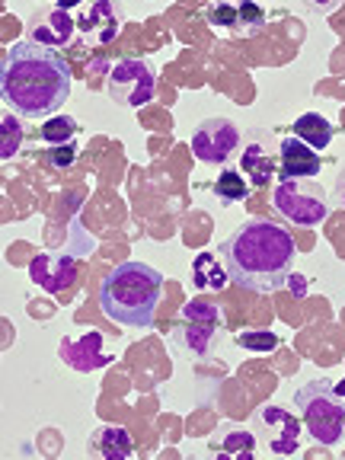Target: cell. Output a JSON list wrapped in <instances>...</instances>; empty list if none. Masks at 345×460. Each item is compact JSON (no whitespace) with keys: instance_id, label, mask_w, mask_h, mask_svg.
Wrapping results in <instances>:
<instances>
[{"instance_id":"obj_25","label":"cell","mask_w":345,"mask_h":460,"mask_svg":"<svg viewBox=\"0 0 345 460\" xmlns=\"http://www.w3.org/2000/svg\"><path fill=\"white\" fill-rule=\"evenodd\" d=\"M208 22L211 26H227L237 32V7H227V4H217L208 10Z\"/></svg>"},{"instance_id":"obj_8","label":"cell","mask_w":345,"mask_h":460,"mask_svg":"<svg viewBox=\"0 0 345 460\" xmlns=\"http://www.w3.org/2000/svg\"><path fill=\"white\" fill-rule=\"evenodd\" d=\"M279 154H281V137L272 128H252L240 141L237 170L250 180V186H269L272 176L279 172Z\"/></svg>"},{"instance_id":"obj_5","label":"cell","mask_w":345,"mask_h":460,"mask_svg":"<svg viewBox=\"0 0 345 460\" xmlns=\"http://www.w3.org/2000/svg\"><path fill=\"white\" fill-rule=\"evenodd\" d=\"M224 314L221 307H215L205 297H192V301L182 307L180 323L172 326V345L182 349L189 358H208L215 352V342L221 336Z\"/></svg>"},{"instance_id":"obj_12","label":"cell","mask_w":345,"mask_h":460,"mask_svg":"<svg viewBox=\"0 0 345 460\" xmlns=\"http://www.w3.org/2000/svg\"><path fill=\"white\" fill-rule=\"evenodd\" d=\"M320 170H323V160H320V154L310 144H304L295 135L281 141V154H279L281 180H314V176H320Z\"/></svg>"},{"instance_id":"obj_1","label":"cell","mask_w":345,"mask_h":460,"mask_svg":"<svg viewBox=\"0 0 345 460\" xmlns=\"http://www.w3.org/2000/svg\"><path fill=\"white\" fill-rule=\"evenodd\" d=\"M230 281L252 295H275L295 266V237L272 217H250L221 243Z\"/></svg>"},{"instance_id":"obj_22","label":"cell","mask_w":345,"mask_h":460,"mask_svg":"<svg viewBox=\"0 0 345 460\" xmlns=\"http://www.w3.org/2000/svg\"><path fill=\"white\" fill-rule=\"evenodd\" d=\"M22 144V122L13 119V112H4L0 119V157L10 160Z\"/></svg>"},{"instance_id":"obj_2","label":"cell","mask_w":345,"mask_h":460,"mask_svg":"<svg viewBox=\"0 0 345 460\" xmlns=\"http://www.w3.org/2000/svg\"><path fill=\"white\" fill-rule=\"evenodd\" d=\"M0 93L26 119H51L71 96V67L55 49L22 39L4 51Z\"/></svg>"},{"instance_id":"obj_6","label":"cell","mask_w":345,"mask_h":460,"mask_svg":"<svg viewBox=\"0 0 345 460\" xmlns=\"http://www.w3.org/2000/svg\"><path fill=\"white\" fill-rule=\"evenodd\" d=\"M275 211L301 227H320L330 217V201L320 182L314 180H281L272 192Z\"/></svg>"},{"instance_id":"obj_18","label":"cell","mask_w":345,"mask_h":460,"mask_svg":"<svg viewBox=\"0 0 345 460\" xmlns=\"http://www.w3.org/2000/svg\"><path fill=\"white\" fill-rule=\"evenodd\" d=\"M295 137H301L304 144H310L314 151H323L332 141V125L326 122L320 112H304L295 122Z\"/></svg>"},{"instance_id":"obj_27","label":"cell","mask_w":345,"mask_h":460,"mask_svg":"<svg viewBox=\"0 0 345 460\" xmlns=\"http://www.w3.org/2000/svg\"><path fill=\"white\" fill-rule=\"evenodd\" d=\"M332 199H336V205H342L345 208V170H339L336 186H332Z\"/></svg>"},{"instance_id":"obj_21","label":"cell","mask_w":345,"mask_h":460,"mask_svg":"<svg viewBox=\"0 0 345 460\" xmlns=\"http://www.w3.org/2000/svg\"><path fill=\"white\" fill-rule=\"evenodd\" d=\"M250 180H246L243 172L240 170H224L221 176H217V182H215V195L221 201H246L250 199Z\"/></svg>"},{"instance_id":"obj_10","label":"cell","mask_w":345,"mask_h":460,"mask_svg":"<svg viewBox=\"0 0 345 460\" xmlns=\"http://www.w3.org/2000/svg\"><path fill=\"white\" fill-rule=\"evenodd\" d=\"M240 128L230 119H205L199 128L192 131V154L201 164H227L234 154L240 151Z\"/></svg>"},{"instance_id":"obj_17","label":"cell","mask_w":345,"mask_h":460,"mask_svg":"<svg viewBox=\"0 0 345 460\" xmlns=\"http://www.w3.org/2000/svg\"><path fill=\"white\" fill-rule=\"evenodd\" d=\"M208 447L217 454H227V457L250 460L252 451H256V435H252L250 429H240V425H224L215 438H211Z\"/></svg>"},{"instance_id":"obj_3","label":"cell","mask_w":345,"mask_h":460,"mask_svg":"<svg viewBox=\"0 0 345 460\" xmlns=\"http://www.w3.org/2000/svg\"><path fill=\"white\" fill-rule=\"evenodd\" d=\"M164 295V275L147 262H119L100 285L102 314L119 326L147 330Z\"/></svg>"},{"instance_id":"obj_16","label":"cell","mask_w":345,"mask_h":460,"mask_svg":"<svg viewBox=\"0 0 345 460\" xmlns=\"http://www.w3.org/2000/svg\"><path fill=\"white\" fill-rule=\"evenodd\" d=\"M86 451L102 460H125V457H131L135 445H131V435L122 425H100V429L90 435V441H86Z\"/></svg>"},{"instance_id":"obj_14","label":"cell","mask_w":345,"mask_h":460,"mask_svg":"<svg viewBox=\"0 0 345 460\" xmlns=\"http://www.w3.org/2000/svg\"><path fill=\"white\" fill-rule=\"evenodd\" d=\"M61 358H65L67 367H74V371H100V367H106L109 355L102 352V336L96 330L84 332V336L77 339H65L61 342Z\"/></svg>"},{"instance_id":"obj_19","label":"cell","mask_w":345,"mask_h":460,"mask_svg":"<svg viewBox=\"0 0 345 460\" xmlns=\"http://www.w3.org/2000/svg\"><path fill=\"white\" fill-rule=\"evenodd\" d=\"M192 281H195V288L221 291V288L230 285V275H227V269L217 266V259L211 256V252H201V256L195 259V266H192Z\"/></svg>"},{"instance_id":"obj_13","label":"cell","mask_w":345,"mask_h":460,"mask_svg":"<svg viewBox=\"0 0 345 460\" xmlns=\"http://www.w3.org/2000/svg\"><path fill=\"white\" fill-rule=\"evenodd\" d=\"M29 279L36 281L42 291H49V295H58V291H65L77 279V262H74V256H51V252H45V256H36L29 262Z\"/></svg>"},{"instance_id":"obj_15","label":"cell","mask_w":345,"mask_h":460,"mask_svg":"<svg viewBox=\"0 0 345 460\" xmlns=\"http://www.w3.org/2000/svg\"><path fill=\"white\" fill-rule=\"evenodd\" d=\"M77 29L93 45L112 42V39L119 36V10H115L112 4H90V7H80Z\"/></svg>"},{"instance_id":"obj_24","label":"cell","mask_w":345,"mask_h":460,"mask_svg":"<svg viewBox=\"0 0 345 460\" xmlns=\"http://www.w3.org/2000/svg\"><path fill=\"white\" fill-rule=\"evenodd\" d=\"M262 22H266L262 7H256V4H240V7H237V32L252 36V32H259V26H262Z\"/></svg>"},{"instance_id":"obj_23","label":"cell","mask_w":345,"mask_h":460,"mask_svg":"<svg viewBox=\"0 0 345 460\" xmlns=\"http://www.w3.org/2000/svg\"><path fill=\"white\" fill-rule=\"evenodd\" d=\"M234 342H237L240 349H250V352H275L281 339L275 336L272 330H252V332H240Z\"/></svg>"},{"instance_id":"obj_4","label":"cell","mask_w":345,"mask_h":460,"mask_svg":"<svg viewBox=\"0 0 345 460\" xmlns=\"http://www.w3.org/2000/svg\"><path fill=\"white\" fill-rule=\"evenodd\" d=\"M295 410L307 435L323 447H336L345 438V377L326 381L316 377L295 390Z\"/></svg>"},{"instance_id":"obj_26","label":"cell","mask_w":345,"mask_h":460,"mask_svg":"<svg viewBox=\"0 0 345 460\" xmlns=\"http://www.w3.org/2000/svg\"><path fill=\"white\" fill-rule=\"evenodd\" d=\"M51 166H58V170H65V166H71L74 160H77V144H67V147H51Z\"/></svg>"},{"instance_id":"obj_9","label":"cell","mask_w":345,"mask_h":460,"mask_svg":"<svg viewBox=\"0 0 345 460\" xmlns=\"http://www.w3.org/2000/svg\"><path fill=\"white\" fill-rule=\"evenodd\" d=\"M252 435L279 457H291L301 451V419L275 402L252 412Z\"/></svg>"},{"instance_id":"obj_7","label":"cell","mask_w":345,"mask_h":460,"mask_svg":"<svg viewBox=\"0 0 345 460\" xmlns=\"http://www.w3.org/2000/svg\"><path fill=\"white\" fill-rule=\"evenodd\" d=\"M109 100L122 102L128 109H141L157 93V74L147 58H119L106 74Z\"/></svg>"},{"instance_id":"obj_20","label":"cell","mask_w":345,"mask_h":460,"mask_svg":"<svg viewBox=\"0 0 345 460\" xmlns=\"http://www.w3.org/2000/svg\"><path fill=\"white\" fill-rule=\"evenodd\" d=\"M42 141L49 147L77 144V119H71V115H51L49 122L42 125Z\"/></svg>"},{"instance_id":"obj_11","label":"cell","mask_w":345,"mask_h":460,"mask_svg":"<svg viewBox=\"0 0 345 460\" xmlns=\"http://www.w3.org/2000/svg\"><path fill=\"white\" fill-rule=\"evenodd\" d=\"M74 29H77V22H74V16L65 7H42L29 16L26 42H36L58 51L74 39Z\"/></svg>"}]
</instances>
